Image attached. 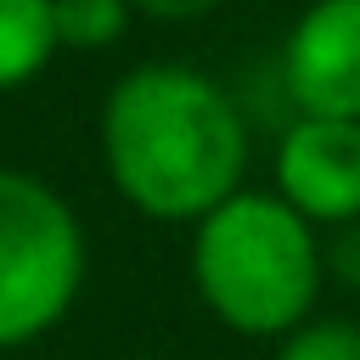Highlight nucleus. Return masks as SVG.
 <instances>
[{
  "label": "nucleus",
  "instance_id": "f257e3e1",
  "mask_svg": "<svg viewBox=\"0 0 360 360\" xmlns=\"http://www.w3.org/2000/svg\"><path fill=\"white\" fill-rule=\"evenodd\" d=\"M101 163L118 197L158 225H197L248 174V118L186 62H141L101 101Z\"/></svg>",
  "mask_w": 360,
  "mask_h": 360
},
{
  "label": "nucleus",
  "instance_id": "f03ea898",
  "mask_svg": "<svg viewBox=\"0 0 360 360\" xmlns=\"http://www.w3.org/2000/svg\"><path fill=\"white\" fill-rule=\"evenodd\" d=\"M326 281L315 225L276 191H231L191 225V287L242 338H281L309 321Z\"/></svg>",
  "mask_w": 360,
  "mask_h": 360
},
{
  "label": "nucleus",
  "instance_id": "7ed1b4c3",
  "mask_svg": "<svg viewBox=\"0 0 360 360\" xmlns=\"http://www.w3.org/2000/svg\"><path fill=\"white\" fill-rule=\"evenodd\" d=\"M84 225L56 186L0 163V354L39 343L84 287Z\"/></svg>",
  "mask_w": 360,
  "mask_h": 360
},
{
  "label": "nucleus",
  "instance_id": "20e7f679",
  "mask_svg": "<svg viewBox=\"0 0 360 360\" xmlns=\"http://www.w3.org/2000/svg\"><path fill=\"white\" fill-rule=\"evenodd\" d=\"M270 191L287 197L315 231L360 225V118L298 112L276 141Z\"/></svg>",
  "mask_w": 360,
  "mask_h": 360
},
{
  "label": "nucleus",
  "instance_id": "39448f33",
  "mask_svg": "<svg viewBox=\"0 0 360 360\" xmlns=\"http://www.w3.org/2000/svg\"><path fill=\"white\" fill-rule=\"evenodd\" d=\"M281 84L298 112L360 118V0H309L281 45Z\"/></svg>",
  "mask_w": 360,
  "mask_h": 360
},
{
  "label": "nucleus",
  "instance_id": "423d86ee",
  "mask_svg": "<svg viewBox=\"0 0 360 360\" xmlns=\"http://www.w3.org/2000/svg\"><path fill=\"white\" fill-rule=\"evenodd\" d=\"M56 51V0H0V96L34 84Z\"/></svg>",
  "mask_w": 360,
  "mask_h": 360
},
{
  "label": "nucleus",
  "instance_id": "0eeeda50",
  "mask_svg": "<svg viewBox=\"0 0 360 360\" xmlns=\"http://www.w3.org/2000/svg\"><path fill=\"white\" fill-rule=\"evenodd\" d=\"M135 0H56V39L62 51H107L124 39Z\"/></svg>",
  "mask_w": 360,
  "mask_h": 360
},
{
  "label": "nucleus",
  "instance_id": "6e6552de",
  "mask_svg": "<svg viewBox=\"0 0 360 360\" xmlns=\"http://www.w3.org/2000/svg\"><path fill=\"white\" fill-rule=\"evenodd\" d=\"M270 360H360V321H298L292 332L276 338V354Z\"/></svg>",
  "mask_w": 360,
  "mask_h": 360
},
{
  "label": "nucleus",
  "instance_id": "1a4fd4ad",
  "mask_svg": "<svg viewBox=\"0 0 360 360\" xmlns=\"http://www.w3.org/2000/svg\"><path fill=\"white\" fill-rule=\"evenodd\" d=\"M225 0H135L141 17H158V22H197L208 11H219Z\"/></svg>",
  "mask_w": 360,
  "mask_h": 360
}]
</instances>
